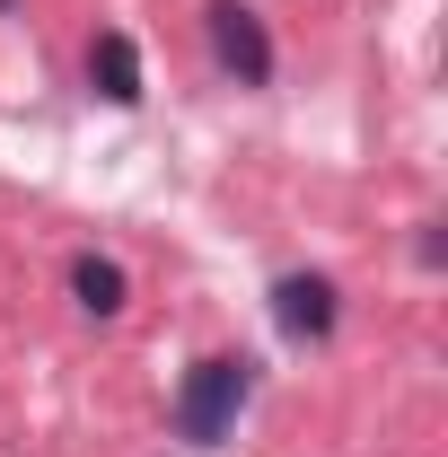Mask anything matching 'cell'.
I'll return each instance as SVG.
<instances>
[{
  "label": "cell",
  "instance_id": "6",
  "mask_svg": "<svg viewBox=\"0 0 448 457\" xmlns=\"http://www.w3.org/2000/svg\"><path fill=\"white\" fill-rule=\"evenodd\" d=\"M0 9H9V0H0Z\"/></svg>",
  "mask_w": 448,
  "mask_h": 457
},
{
  "label": "cell",
  "instance_id": "2",
  "mask_svg": "<svg viewBox=\"0 0 448 457\" xmlns=\"http://www.w3.org/2000/svg\"><path fill=\"white\" fill-rule=\"evenodd\" d=\"M203 36H212V54L237 88H264L273 79V36H264V18L246 9V0H212L203 9Z\"/></svg>",
  "mask_w": 448,
  "mask_h": 457
},
{
  "label": "cell",
  "instance_id": "3",
  "mask_svg": "<svg viewBox=\"0 0 448 457\" xmlns=\"http://www.w3.org/2000/svg\"><path fill=\"white\" fill-rule=\"evenodd\" d=\"M335 317H343V308H335V282H326V273H281V282H273V326L290 343H326Z\"/></svg>",
  "mask_w": 448,
  "mask_h": 457
},
{
  "label": "cell",
  "instance_id": "5",
  "mask_svg": "<svg viewBox=\"0 0 448 457\" xmlns=\"http://www.w3.org/2000/svg\"><path fill=\"white\" fill-rule=\"evenodd\" d=\"M71 299H79V317H123L132 282H123V264H106V255H79L71 264Z\"/></svg>",
  "mask_w": 448,
  "mask_h": 457
},
{
  "label": "cell",
  "instance_id": "4",
  "mask_svg": "<svg viewBox=\"0 0 448 457\" xmlns=\"http://www.w3.org/2000/svg\"><path fill=\"white\" fill-rule=\"evenodd\" d=\"M88 88H97L106 106H141V45H132L123 27H97V36H88Z\"/></svg>",
  "mask_w": 448,
  "mask_h": 457
},
{
  "label": "cell",
  "instance_id": "1",
  "mask_svg": "<svg viewBox=\"0 0 448 457\" xmlns=\"http://www.w3.org/2000/svg\"><path fill=\"white\" fill-rule=\"evenodd\" d=\"M246 396H255V361H228V352L194 361L185 387H176V440L220 449L228 431H237V413H246Z\"/></svg>",
  "mask_w": 448,
  "mask_h": 457
}]
</instances>
